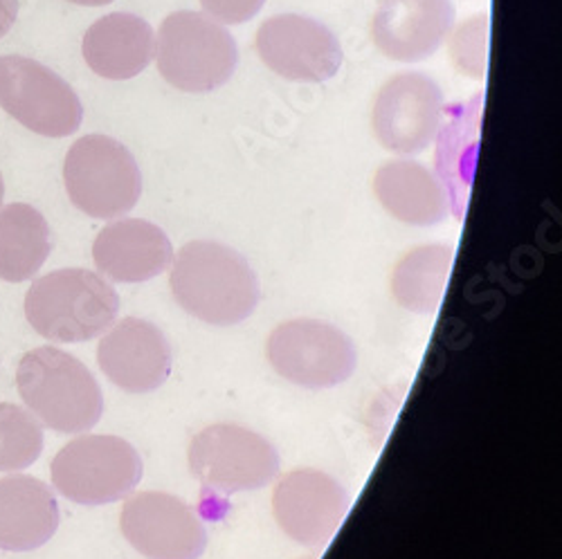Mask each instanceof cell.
Wrapping results in <instances>:
<instances>
[{"instance_id": "20", "label": "cell", "mask_w": 562, "mask_h": 559, "mask_svg": "<svg viewBox=\"0 0 562 559\" xmlns=\"http://www.w3.org/2000/svg\"><path fill=\"white\" fill-rule=\"evenodd\" d=\"M53 252L50 225L38 209L14 203L0 209V278L30 282Z\"/></svg>"}, {"instance_id": "25", "label": "cell", "mask_w": 562, "mask_h": 559, "mask_svg": "<svg viewBox=\"0 0 562 559\" xmlns=\"http://www.w3.org/2000/svg\"><path fill=\"white\" fill-rule=\"evenodd\" d=\"M19 16V0H0V38L8 36Z\"/></svg>"}, {"instance_id": "23", "label": "cell", "mask_w": 562, "mask_h": 559, "mask_svg": "<svg viewBox=\"0 0 562 559\" xmlns=\"http://www.w3.org/2000/svg\"><path fill=\"white\" fill-rule=\"evenodd\" d=\"M488 43H491L488 14H475L468 21H463L450 38V59L454 68L471 79H484L488 70Z\"/></svg>"}, {"instance_id": "21", "label": "cell", "mask_w": 562, "mask_h": 559, "mask_svg": "<svg viewBox=\"0 0 562 559\" xmlns=\"http://www.w3.org/2000/svg\"><path fill=\"white\" fill-rule=\"evenodd\" d=\"M454 263L450 246H420L401 256L392 272V295L409 312H437Z\"/></svg>"}, {"instance_id": "14", "label": "cell", "mask_w": 562, "mask_h": 559, "mask_svg": "<svg viewBox=\"0 0 562 559\" xmlns=\"http://www.w3.org/2000/svg\"><path fill=\"white\" fill-rule=\"evenodd\" d=\"M98 364L104 376L122 391L151 393L167 383L173 353L156 323L139 317H124L102 338Z\"/></svg>"}, {"instance_id": "26", "label": "cell", "mask_w": 562, "mask_h": 559, "mask_svg": "<svg viewBox=\"0 0 562 559\" xmlns=\"http://www.w3.org/2000/svg\"><path fill=\"white\" fill-rule=\"evenodd\" d=\"M72 5H83V8H102V5H111L113 0H68Z\"/></svg>"}, {"instance_id": "3", "label": "cell", "mask_w": 562, "mask_h": 559, "mask_svg": "<svg viewBox=\"0 0 562 559\" xmlns=\"http://www.w3.org/2000/svg\"><path fill=\"white\" fill-rule=\"evenodd\" d=\"M120 297L95 272L66 267L32 282L25 295V317L50 342L81 344L104 335L115 323Z\"/></svg>"}, {"instance_id": "7", "label": "cell", "mask_w": 562, "mask_h": 559, "mask_svg": "<svg viewBox=\"0 0 562 559\" xmlns=\"http://www.w3.org/2000/svg\"><path fill=\"white\" fill-rule=\"evenodd\" d=\"M266 351L279 376L304 389L338 387L353 376L358 364L351 338L338 326L317 319L279 323Z\"/></svg>"}, {"instance_id": "6", "label": "cell", "mask_w": 562, "mask_h": 559, "mask_svg": "<svg viewBox=\"0 0 562 559\" xmlns=\"http://www.w3.org/2000/svg\"><path fill=\"white\" fill-rule=\"evenodd\" d=\"M145 468L137 449L120 436L86 434L53 460V486L79 505H106L128 497Z\"/></svg>"}, {"instance_id": "5", "label": "cell", "mask_w": 562, "mask_h": 559, "mask_svg": "<svg viewBox=\"0 0 562 559\" xmlns=\"http://www.w3.org/2000/svg\"><path fill=\"white\" fill-rule=\"evenodd\" d=\"M70 203L90 218L113 220L128 214L143 196V173L133 153L109 135H83L64 162Z\"/></svg>"}, {"instance_id": "11", "label": "cell", "mask_w": 562, "mask_h": 559, "mask_svg": "<svg viewBox=\"0 0 562 559\" xmlns=\"http://www.w3.org/2000/svg\"><path fill=\"white\" fill-rule=\"evenodd\" d=\"M257 55L279 77L302 83L329 81L342 68V45L324 23L302 14H279L261 23Z\"/></svg>"}, {"instance_id": "27", "label": "cell", "mask_w": 562, "mask_h": 559, "mask_svg": "<svg viewBox=\"0 0 562 559\" xmlns=\"http://www.w3.org/2000/svg\"><path fill=\"white\" fill-rule=\"evenodd\" d=\"M5 198V182H3V173H0V205H3Z\"/></svg>"}, {"instance_id": "10", "label": "cell", "mask_w": 562, "mask_h": 559, "mask_svg": "<svg viewBox=\"0 0 562 559\" xmlns=\"http://www.w3.org/2000/svg\"><path fill=\"white\" fill-rule=\"evenodd\" d=\"M443 119V92L424 72L392 77L373 102L371 126L383 149L398 156L426 151L439 135Z\"/></svg>"}, {"instance_id": "19", "label": "cell", "mask_w": 562, "mask_h": 559, "mask_svg": "<svg viewBox=\"0 0 562 559\" xmlns=\"http://www.w3.org/2000/svg\"><path fill=\"white\" fill-rule=\"evenodd\" d=\"M373 194L396 220L432 227L448 218L450 198L441 180L424 164L394 160L373 175Z\"/></svg>"}, {"instance_id": "1", "label": "cell", "mask_w": 562, "mask_h": 559, "mask_svg": "<svg viewBox=\"0 0 562 559\" xmlns=\"http://www.w3.org/2000/svg\"><path fill=\"white\" fill-rule=\"evenodd\" d=\"M169 286L184 312L212 326H237L259 304V278L248 259L216 241L182 246Z\"/></svg>"}, {"instance_id": "16", "label": "cell", "mask_w": 562, "mask_h": 559, "mask_svg": "<svg viewBox=\"0 0 562 559\" xmlns=\"http://www.w3.org/2000/svg\"><path fill=\"white\" fill-rule=\"evenodd\" d=\"M92 259L111 282L143 284L171 267L173 246L156 223L122 218L100 231Z\"/></svg>"}, {"instance_id": "8", "label": "cell", "mask_w": 562, "mask_h": 559, "mask_svg": "<svg viewBox=\"0 0 562 559\" xmlns=\"http://www.w3.org/2000/svg\"><path fill=\"white\" fill-rule=\"evenodd\" d=\"M187 458L192 475L207 490L225 497L261 490L279 472L274 445L241 425L205 427L192 438Z\"/></svg>"}, {"instance_id": "4", "label": "cell", "mask_w": 562, "mask_h": 559, "mask_svg": "<svg viewBox=\"0 0 562 559\" xmlns=\"http://www.w3.org/2000/svg\"><path fill=\"white\" fill-rule=\"evenodd\" d=\"M154 57L169 85L205 95L232 79L239 48L225 25L203 12L180 10L162 21Z\"/></svg>"}, {"instance_id": "24", "label": "cell", "mask_w": 562, "mask_h": 559, "mask_svg": "<svg viewBox=\"0 0 562 559\" xmlns=\"http://www.w3.org/2000/svg\"><path fill=\"white\" fill-rule=\"evenodd\" d=\"M266 0H201L203 12L221 25H241L255 19Z\"/></svg>"}, {"instance_id": "15", "label": "cell", "mask_w": 562, "mask_h": 559, "mask_svg": "<svg viewBox=\"0 0 562 559\" xmlns=\"http://www.w3.org/2000/svg\"><path fill=\"white\" fill-rule=\"evenodd\" d=\"M454 19L452 0H381L371 19V41L392 61H426L439 53Z\"/></svg>"}, {"instance_id": "22", "label": "cell", "mask_w": 562, "mask_h": 559, "mask_svg": "<svg viewBox=\"0 0 562 559\" xmlns=\"http://www.w3.org/2000/svg\"><path fill=\"white\" fill-rule=\"evenodd\" d=\"M43 452V430L19 404L0 402V472H19Z\"/></svg>"}, {"instance_id": "12", "label": "cell", "mask_w": 562, "mask_h": 559, "mask_svg": "<svg viewBox=\"0 0 562 559\" xmlns=\"http://www.w3.org/2000/svg\"><path fill=\"white\" fill-rule=\"evenodd\" d=\"M120 528L126 541L149 559H201L207 548V531L194 507L167 492L128 497Z\"/></svg>"}, {"instance_id": "2", "label": "cell", "mask_w": 562, "mask_h": 559, "mask_svg": "<svg viewBox=\"0 0 562 559\" xmlns=\"http://www.w3.org/2000/svg\"><path fill=\"white\" fill-rule=\"evenodd\" d=\"M16 389L30 413L57 434L90 432L104 413L95 376L75 355L55 346H38L21 357Z\"/></svg>"}, {"instance_id": "13", "label": "cell", "mask_w": 562, "mask_h": 559, "mask_svg": "<svg viewBox=\"0 0 562 559\" xmlns=\"http://www.w3.org/2000/svg\"><path fill=\"white\" fill-rule=\"evenodd\" d=\"M349 505L351 497L338 479L311 468L289 472L272 492L277 526L308 548L324 546L336 535Z\"/></svg>"}, {"instance_id": "17", "label": "cell", "mask_w": 562, "mask_h": 559, "mask_svg": "<svg viewBox=\"0 0 562 559\" xmlns=\"http://www.w3.org/2000/svg\"><path fill=\"white\" fill-rule=\"evenodd\" d=\"M154 27L131 12H113L98 19L81 41L88 68L111 81H126L145 72L154 59Z\"/></svg>"}, {"instance_id": "18", "label": "cell", "mask_w": 562, "mask_h": 559, "mask_svg": "<svg viewBox=\"0 0 562 559\" xmlns=\"http://www.w3.org/2000/svg\"><path fill=\"white\" fill-rule=\"evenodd\" d=\"M59 528V503L41 479H0V550L30 552L48 544Z\"/></svg>"}, {"instance_id": "9", "label": "cell", "mask_w": 562, "mask_h": 559, "mask_svg": "<svg viewBox=\"0 0 562 559\" xmlns=\"http://www.w3.org/2000/svg\"><path fill=\"white\" fill-rule=\"evenodd\" d=\"M0 109L43 137L79 130L83 106L55 70L30 57H0Z\"/></svg>"}]
</instances>
